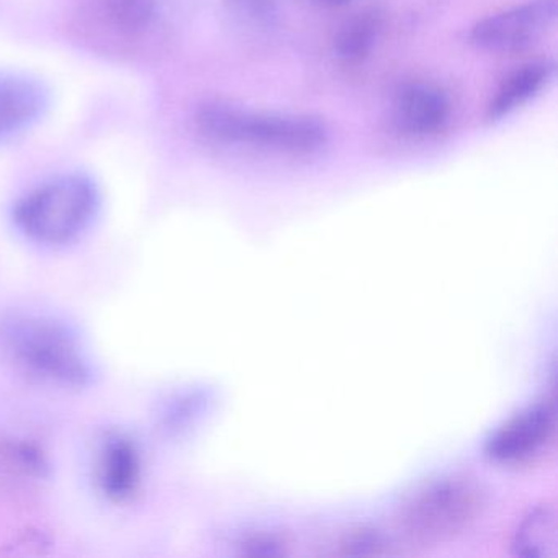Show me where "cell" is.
Masks as SVG:
<instances>
[{"mask_svg":"<svg viewBox=\"0 0 558 558\" xmlns=\"http://www.w3.org/2000/svg\"><path fill=\"white\" fill-rule=\"evenodd\" d=\"M557 22V0H529L488 15L473 25L470 44L478 50H522L545 37Z\"/></svg>","mask_w":558,"mask_h":558,"instance_id":"6","label":"cell"},{"mask_svg":"<svg viewBox=\"0 0 558 558\" xmlns=\"http://www.w3.org/2000/svg\"><path fill=\"white\" fill-rule=\"evenodd\" d=\"M195 125L210 142L277 155L308 156L328 143V129L316 117L264 112L223 100L202 104Z\"/></svg>","mask_w":558,"mask_h":558,"instance_id":"1","label":"cell"},{"mask_svg":"<svg viewBox=\"0 0 558 558\" xmlns=\"http://www.w3.org/2000/svg\"><path fill=\"white\" fill-rule=\"evenodd\" d=\"M96 475L107 498L116 502L132 499L142 482V457L136 444L125 434H107L97 456Z\"/></svg>","mask_w":558,"mask_h":558,"instance_id":"8","label":"cell"},{"mask_svg":"<svg viewBox=\"0 0 558 558\" xmlns=\"http://www.w3.org/2000/svg\"><path fill=\"white\" fill-rule=\"evenodd\" d=\"M2 348L32 377L61 387H84L93 364L76 332L48 316H14L2 326Z\"/></svg>","mask_w":558,"mask_h":558,"instance_id":"2","label":"cell"},{"mask_svg":"<svg viewBox=\"0 0 558 558\" xmlns=\"http://www.w3.org/2000/svg\"><path fill=\"white\" fill-rule=\"evenodd\" d=\"M485 508L486 492L475 478L444 476L407 499L397 515V531L411 545L442 544L472 529Z\"/></svg>","mask_w":558,"mask_h":558,"instance_id":"3","label":"cell"},{"mask_svg":"<svg viewBox=\"0 0 558 558\" xmlns=\"http://www.w3.org/2000/svg\"><path fill=\"white\" fill-rule=\"evenodd\" d=\"M554 77L555 63L551 61H532L515 68L499 83L489 99L486 106V122L498 123L514 116L538 94L544 93Z\"/></svg>","mask_w":558,"mask_h":558,"instance_id":"10","label":"cell"},{"mask_svg":"<svg viewBox=\"0 0 558 558\" xmlns=\"http://www.w3.org/2000/svg\"><path fill=\"white\" fill-rule=\"evenodd\" d=\"M94 15L116 41L135 44L151 34L158 8L155 0H94Z\"/></svg>","mask_w":558,"mask_h":558,"instance_id":"11","label":"cell"},{"mask_svg":"<svg viewBox=\"0 0 558 558\" xmlns=\"http://www.w3.org/2000/svg\"><path fill=\"white\" fill-rule=\"evenodd\" d=\"M378 31H380V22L374 15H364L349 22L348 27L339 34V54L349 61L361 60L374 47Z\"/></svg>","mask_w":558,"mask_h":558,"instance_id":"14","label":"cell"},{"mask_svg":"<svg viewBox=\"0 0 558 558\" xmlns=\"http://www.w3.org/2000/svg\"><path fill=\"white\" fill-rule=\"evenodd\" d=\"M452 116V102L442 87L433 83H408L391 102V120L398 132L413 138H427L442 132Z\"/></svg>","mask_w":558,"mask_h":558,"instance_id":"7","label":"cell"},{"mask_svg":"<svg viewBox=\"0 0 558 558\" xmlns=\"http://www.w3.org/2000/svg\"><path fill=\"white\" fill-rule=\"evenodd\" d=\"M325 2H329V4H342V2H348V0H325Z\"/></svg>","mask_w":558,"mask_h":558,"instance_id":"16","label":"cell"},{"mask_svg":"<svg viewBox=\"0 0 558 558\" xmlns=\"http://www.w3.org/2000/svg\"><path fill=\"white\" fill-rule=\"evenodd\" d=\"M332 555H391L397 554V542L375 527H357L344 532L332 545Z\"/></svg>","mask_w":558,"mask_h":558,"instance_id":"13","label":"cell"},{"mask_svg":"<svg viewBox=\"0 0 558 558\" xmlns=\"http://www.w3.org/2000/svg\"><path fill=\"white\" fill-rule=\"evenodd\" d=\"M99 207V191L90 179L61 175L24 195L15 205L14 221L28 240L61 246L87 231Z\"/></svg>","mask_w":558,"mask_h":558,"instance_id":"4","label":"cell"},{"mask_svg":"<svg viewBox=\"0 0 558 558\" xmlns=\"http://www.w3.org/2000/svg\"><path fill=\"white\" fill-rule=\"evenodd\" d=\"M557 416L550 400L535 403L502 424L486 444V456L505 466H531L551 452Z\"/></svg>","mask_w":558,"mask_h":558,"instance_id":"5","label":"cell"},{"mask_svg":"<svg viewBox=\"0 0 558 558\" xmlns=\"http://www.w3.org/2000/svg\"><path fill=\"white\" fill-rule=\"evenodd\" d=\"M48 94L24 74H0V142L37 122L47 109Z\"/></svg>","mask_w":558,"mask_h":558,"instance_id":"9","label":"cell"},{"mask_svg":"<svg viewBox=\"0 0 558 558\" xmlns=\"http://www.w3.org/2000/svg\"><path fill=\"white\" fill-rule=\"evenodd\" d=\"M512 554L524 558H555L558 554L557 509L542 502L518 522L512 532Z\"/></svg>","mask_w":558,"mask_h":558,"instance_id":"12","label":"cell"},{"mask_svg":"<svg viewBox=\"0 0 558 558\" xmlns=\"http://www.w3.org/2000/svg\"><path fill=\"white\" fill-rule=\"evenodd\" d=\"M238 547L241 555H250V557H279V555L290 554L289 538L276 532H256V534L246 535L241 538Z\"/></svg>","mask_w":558,"mask_h":558,"instance_id":"15","label":"cell"}]
</instances>
